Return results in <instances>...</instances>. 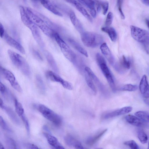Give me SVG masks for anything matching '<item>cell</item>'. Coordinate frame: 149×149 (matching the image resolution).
Segmentation results:
<instances>
[{
	"label": "cell",
	"mask_w": 149,
	"mask_h": 149,
	"mask_svg": "<svg viewBox=\"0 0 149 149\" xmlns=\"http://www.w3.org/2000/svg\"><path fill=\"white\" fill-rule=\"evenodd\" d=\"M5 31L4 27L1 24H0V34H1V37L3 38V37L5 34Z\"/></svg>",
	"instance_id": "obj_41"
},
{
	"label": "cell",
	"mask_w": 149,
	"mask_h": 149,
	"mask_svg": "<svg viewBox=\"0 0 149 149\" xmlns=\"http://www.w3.org/2000/svg\"><path fill=\"white\" fill-rule=\"evenodd\" d=\"M0 125H1V127L5 130L10 131L6 123L1 116L0 117Z\"/></svg>",
	"instance_id": "obj_39"
},
{
	"label": "cell",
	"mask_w": 149,
	"mask_h": 149,
	"mask_svg": "<svg viewBox=\"0 0 149 149\" xmlns=\"http://www.w3.org/2000/svg\"><path fill=\"white\" fill-rule=\"evenodd\" d=\"M5 148L4 147L3 145L1 143H0V149H5Z\"/></svg>",
	"instance_id": "obj_45"
},
{
	"label": "cell",
	"mask_w": 149,
	"mask_h": 149,
	"mask_svg": "<svg viewBox=\"0 0 149 149\" xmlns=\"http://www.w3.org/2000/svg\"><path fill=\"white\" fill-rule=\"evenodd\" d=\"M135 115L143 121H148V118L149 114L146 112L139 111L135 113Z\"/></svg>",
	"instance_id": "obj_28"
},
{
	"label": "cell",
	"mask_w": 149,
	"mask_h": 149,
	"mask_svg": "<svg viewBox=\"0 0 149 149\" xmlns=\"http://www.w3.org/2000/svg\"><path fill=\"white\" fill-rule=\"evenodd\" d=\"M143 2L144 4L148 5L149 4V0H143Z\"/></svg>",
	"instance_id": "obj_43"
},
{
	"label": "cell",
	"mask_w": 149,
	"mask_h": 149,
	"mask_svg": "<svg viewBox=\"0 0 149 149\" xmlns=\"http://www.w3.org/2000/svg\"><path fill=\"white\" fill-rule=\"evenodd\" d=\"M137 88L138 87L136 85L128 84L122 86L121 88V89L123 91H135Z\"/></svg>",
	"instance_id": "obj_33"
},
{
	"label": "cell",
	"mask_w": 149,
	"mask_h": 149,
	"mask_svg": "<svg viewBox=\"0 0 149 149\" xmlns=\"http://www.w3.org/2000/svg\"><path fill=\"white\" fill-rule=\"evenodd\" d=\"M41 4L45 8L55 15L60 17L62 16V14L55 8L49 1Z\"/></svg>",
	"instance_id": "obj_26"
},
{
	"label": "cell",
	"mask_w": 149,
	"mask_h": 149,
	"mask_svg": "<svg viewBox=\"0 0 149 149\" xmlns=\"http://www.w3.org/2000/svg\"><path fill=\"white\" fill-rule=\"evenodd\" d=\"M54 38L65 57L71 62H74L76 59V55L68 45L57 33H55Z\"/></svg>",
	"instance_id": "obj_6"
},
{
	"label": "cell",
	"mask_w": 149,
	"mask_h": 149,
	"mask_svg": "<svg viewBox=\"0 0 149 149\" xmlns=\"http://www.w3.org/2000/svg\"><path fill=\"white\" fill-rule=\"evenodd\" d=\"M46 76L51 80L60 83L65 88L70 90L73 89V86L71 83L63 79L55 72L48 71L46 72Z\"/></svg>",
	"instance_id": "obj_8"
},
{
	"label": "cell",
	"mask_w": 149,
	"mask_h": 149,
	"mask_svg": "<svg viewBox=\"0 0 149 149\" xmlns=\"http://www.w3.org/2000/svg\"><path fill=\"white\" fill-rule=\"evenodd\" d=\"M71 21L76 29L81 34L84 32L83 28L80 21L77 18L73 12H71L70 14Z\"/></svg>",
	"instance_id": "obj_19"
},
{
	"label": "cell",
	"mask_w": 149,
	"mask_h": 149,
	"mask_svg": "<svg viewBox=\"0 0 149 149\" xmlns=\"http://www.w3.org/2000/svg\"><path fill=\"white\" fill-rule=\"evenodd\" d=\"M44 135L49 143L52 146L57 149H64L65 148L59 142L58 139L50 134L44 133Z\"/></svg>",
	"instance_id": "obj_15"
},
{
	"label": "cell",
	"mask_w": 149,
	"mask_h": 149,
	"mask_svg": "<svg viewBox=\"0 0 149 149\" xmlns=\"http://www.w3.org/2000/svg\"><path fill=\"white\" fill-rule=\"evenodd\" d=\"M101 51L109 62L112 65H114L115 60L107 44H102L100 47Z\"/></svg>",
	"instance_id": "obj_14"
},
{
	"label": "cell",
	"mask_w": 149,
	"mask_h": 149,
	"mask_svg": "<svg viewBox=\"0 0 149 149\" xmlns=\"http://www.w3.org/2000/svg\"><path fill=\"white\" fill-rule=\"evenodd\" d=\"M125 119L130 124L137 127H141L143 125V121L136 116L128 115L126 116Z\"/></svg>",
	"instance_id": "obj_21"
},
{
	"label": "cell",
	"mask_w": 149,
	"mask_h": 149,
	"mask_svg": "<svg viewBox=\"0 0 149 149\" xmlns=\"http://www.w3.org/2000/svg\"><path fill=\"white\" fill-rule=\"evenodd\" d=\"M2 109H4L6 111L8 114L14 122H16V123H19L18 122L19 121V120L17 116L15 115V114L11 109L6 107L5 105L4 106Z\"/></svg>",
	"instance_id": "obj_27"
},
{
	"label": "cell",
	"mask_w": 149,
	"mask_h": 149,
	"mask_svg": "<svg viewBox=\"0 0 149 149\" xmlns=\"http://www.w3.org/2000/svg\"><path fill=\"white\" fill-rule=\"evenodd\" d=\"M124 145L129 146L131 148L133 149H138L139 146L136 143L134 140H131L125 141Z\"/></svg>",
	"instance_id": "obj_35"
},
{
	"label": "cell",
	"mask_w": 149,
	"mask_h": 149,
	"mask_svg": "<svg viewBox=\"0 0 149 149\" xmlns=\"http://www.w3.org/2000/svg\"><path fill=\"white\" fill-rule=\"evenodd\" d=\"M113 18V13L111 12H109L106 17L105 25L106 26L109 27L111 25Z\"/></svg>",
	"instance_id": "obj_36"
},
{
	"label": "cell",
	"mask_w": 149,
	"mask_h": 149,
	"mask_svg": "<svg viewBox=\"0 0 149 149\" xmlns=\"http://www.w3.org/2000/svg\"><path fill=\"white\" fill-rule=\"evenodd\" d=\"M68 41L72 46L78 51L86 57H88L87 52L76 42L71 39H69Z\"/></svg>",
	"instance_id": "obj_24"
},
{
	"label": "cell",
	"mask_w": 149,
	"mask_h": 149,
	"mask_svg": "<svg viewBox=\"0 0 149 149\" xmlns=\"http://www.w3.org/2000/svg\"><path fill=\"white\" fill-rule=\"evenodd\" d=\"M123 2V0H117V5L121 18L123 19H125V17L123 12L122 8Z\"/></svg>",
	"instance_id": "obj_37"
},
{
	"label": "cell",
	"mask_w": 149,
	"mask_h": 149,
	"mask_svg": "<svg viewBox=\"0 0 149 149\" xmlns=\"http://www.w3.org/2000/svg\"><path fill=\"white\" fill-rule=\"evenodd\" d=\"M107 129H105L95 136L89 138L87 141V143L90 146H92L96 143L107 131Z\"/></svg>",
	"instance_id": "obj_25"
},
{
	"label": "cell",
	"mask_w": 149,
	"mask_h": 149,
	"mask_svg": "<svg viewBox=\"0 0 149 149\" xmlns=\"http://www.w3.org/2000/svg\"><path fill=\"white\" fill-rule=\"evenodd\" d=\"M120 64L121 67L124 69H128L130 68V62L124 55L122 56L120 60Z\"/></svg>",
	"instance_id": "obj_31"
},
{
	"label": "cell",
	"mask_w": 149,
	"mask_h": 149,
	"mask_svg": "<svg viewBox=\"0 0 149 149\" xmlns=\"http://www.w3.org/2000/svg\"><path fill=\"white\" fill-rule=\"evenodd\" d=\"M3 38L9 45L17 50L22 54H25L26 53L25 50L22 46L7 34L5 33Z\"/></svg>",
	"instance_id": "obj_12"
},
{
	"label": "cell",
	"mask_w": 149,
	"mask_h": 149,
	"mask_svg": "<svg viewBox=\"0 0 149 149\" xmlns=\"http://www.w3.org/2000/svg\"></svg>",
	"instance_id": "obj_50"
},
{
	"label": "cell",
	"mask_w": 149,
	"mask_h": 149,
	"mask_svg": "<svg viewBox=\"0 0 149 149\" xmlns=\"http://www.w3.org/2000/svg\"><path fill=\"white\" fill-rule=\"evenodd\" d=\"M130 28L132 38L142 44L147 50L149 47V33L144 30L133 26H131Z\"/></svg>",
	"instance_id": "obj_4"
},
{
	"label": "cell",
	"mask_w": 149,
	"mask_h": 149,
	"mask_svg": "<svg viewBox=\"0 0 149 149\" xmlns=\"http://www.w3.org/2000/svg\"><path fill=\"white\" fill-rule=\"evenodd\" d=\"M66 143L69 146H72L76 149H83L81 143L70 135H67L64 138Z\"/></svg>",
	"instance_id": "obj_17"
},
{
	"label": "cell",
	"mask_w": 149,
	"mask_h": 149,
	"mask_svg": "<svg viewBox=\"0 0 149 149\" xmlns=\"http://www.w3.org/2000/svg\"><path fill=\"white\" fill-rule=\"evenodd\" d=\"M148 121L149 122V116H148Z\"/></svg>",
	"instance_id": "obj_47"
},
{
	"label": "cell",
	"mask_w": 149,
	"mask_h": 149,
	"mask_svg": "<svg viewBox=\"0 0 149 149\" xmlns=\"http://www.w3.org/2000/svg\"><path fill=\"white\" fill-rule=\"evenodd\" d=\"M1 73L3 77L10 83L12 87L17 91L21 93L22 89L16 80L14 75L8 70L1 66Z\"/></svg>",
	"instance_id": "obj_7"
},
{
	"label": "cell",
	"mask_w": 149,
	"mask_h": 149,
	"mask_svg": "<svg viewBox=\"0 0 149 149\" xmlns=\"http://www.w3.org/2000/svg\"><path fill=\"white\" fill-rule=\"evenodd\" d=\"M100 5L102 9L103 14L105 15L107 14L108 10L109 3L107 2H100Z\"/></svg>",
	"instance_id": "obj_38"
},
{
	"label": "cell",
	"mask_w": 149,
	"mask_h": 149,
	"mask_svg": "<svg viewBox=\"0 0 149 149\" xmlns=\"http://www.w3.org/2000/svg\"><path fill=\"white\" fill-rule=\"evenodd\" d=\"M26 147L29 149H39V148L36 145L32 143H28L26 144Z\"/></svg>",
	"instance_id": "obj_42"
},
{
	"label": "cell",
	"mask_w": 149,
	"mask_h": 149,
	"mask_svg": "<svg viewBox=\"0 0 149 149\" xmlns=\"http://www.w3.org/2000/svg\"><path fill=\"white\" fill-rule=\"evenodd\" d=\"M102 31L107 33L111 41L113 42L116 41L117 38V35L115 30L113 27L105 26L102 27Z\"/></svg>",
	"instance_id": "obj_23"
},
{
	"label": "cell",
	"mask_w": 149,
	"mask_h": 149,
	"mask_svg": "<svg viewBox=\"0 0 149 149\" xmlns=\"http://www.w3.org/2000/svg\"><path fill=\"white\" fill-rule=\"evenodd\" d=\"M26 12L28 17L32 22L40 28L46 35L51 38H54L56 32L47 26L41 19L31 10L28 9Z\"/></svg>",
	"instance_id": "obj_2"
},
{
	"label": "cell",
	"mask_w": 149,
	"mask_h": 149,
	"mask_svg": "<svg viewBox=\"0 0 149 149\" xmlns=\"http://www.w3.org/2000/svg\"><path fill=\"white\" fill-rule=\"evenodd\" d=\"M132 110V108L130 106L123 107L105 114L104 116V118L105 119L111 118L128 113L130 112Z\"/></svg>",
	"instance_id": "obj_13"
},
{
	"label": "cell",
	"mask_w": 149,
	"mask_h": 149,
	"mask_svg": "<svg viewBox=\"0 0 149 149\" xmlns=\"http://www.w3.org/2000/svg\"><path fill=\"white\" fill-rule=\"evenodd\" d=\"M35 1H40L41 3L43 2L46 1H48V0H35Z\"/></svg>",
	"instance_id": "obj_46"
},
{
	"label": "cell",
	"mask_w": 149,
	"mask_h": 149,
	"mask_svg": "<svg viewBox=\"0 0 149 149\" xmlns=\"http://www.w3.org/2000/svg\"><path fill=\"white\" fill-rule=\"evenodd\" d=\"M85 80L88 86L95 93H96V89L92 79L87 75H85Z\"/></svg>",
	"instance_id": "obj_32"
},
{
	"label": "cell",
	"mask_w": 149,
	"mask_h": 149,
	"mask_svg": "<svg viewBox=\"0 0 149 149\" xmlns=\"http://www.w3.org/2000/svg\"><path fill=\"white\" fill-rule=\"evenodd\" d=\"M137 136L141 143L145 144L147 142L148 139L147 135L143 130H139L138 131Z\"/></svg>",
	"instance_id": "obj_30"
},
{
	"label": "cell",
	"mask_w": 149,
	"mask_h": 149,
	"mask_svg": "<svg viewBox=\"0 0 149 149\" xmlns=\"http://www.w3.org/2000/svg\"><path fill=\"white\" fill-rule=\"evenodd\" d=\"M82 42L86 46L89 48H95L102 44L103 41V37L96 33L85 32L81 34Z\"/></svg>",
	"instance_id": "obj_3"
},
{
	"label": "cell",
	"mask_w": 149,
	"mask_h": 149,
	"mask_svg": "<svg viewBox=\"0 0 149 149\" xmlns=\"http://www.w3.org/2000/svg\"><path fill=\"white\" fill-rule=\"evenodd\" d=\"M149 5V4H148Z\"/></svg>",
	"instance_id": "obj_49"
},
{
	"label": "cell",
	"mask_w": 149,
	"mask_h": 149,
	"mask_svg": "<svg viewBox=\"0 0 149 149\" xmlns=\"http://www.w3.org/2000/svg\"><path fill=\"white\" fill-rule=\"evenodd\" d=\"M103 74L106 78L110 87L113 91L116 90V87L113 76L107 66L106 62L99 64Z\"/></svg>",
	"instance_id": "obj_10"
},
{
	"label": "cell",
	"mask_w": 149,
	"mask_h": 149,
	"mask_svg": "<svg viewBox=\"0 0 149 149\" xmlns=\"http://www.w3.org/2000/svg\"><path fill=\"white\" fill-rule=\"evenodd\" d=\"M146 22L148 28L149 29V20L148 19H146Z\"/></svg>",
	"instance_id": "obj_44"
},
{
	"label": "cell",
	"mask_w": 149,
	"mask_h": 149,
	"mask_svg": "<svg viewBox=\"0 0 149 149\" xmlns=\"http://www.w3.org/2000/svg\"><path fill=\"white\" fill-rule=\"evenodd\" d=\"M148 149H149V142L148 144Z\"/></svg>",
	"instance_id": "obj_48"
},
{
	"label": "cell",
	"mask_w": 149,
	"mask_h": 149,
	"mask_svg": "<svg viewBox=\"0 0 149 149\" xmlns=\"http://www.w3.org/2000/svg\"><path fill=\"white\" fill-rule=\"evenodd\" d=\"M44 53L48 62L50 66L55 72L58 73V68L52 55L50 53L47 51H45Z\"/></svg>",
	"instance_id": "obj_20"
},
{
	"label": "cell",
	"mask_w": 149,
	"mask_h": 149,
	"mask_svg": "<svg viewBox=\"0 0 149 149\" xmlns=\"http://www.w3.org/2000/svg\"><path fill=\"white\" fill-rule=\"evenodd\" d=\"M139 88L140 91L143 97L146 99L149 98V84L146 75H144L141 78Z\"/></svg>",
	"instance_id": "obj_11"
},
{
	"label": "cell",
	"mask_w": 149,
	"mask_h": 149,
	"mask_svg": "<svg viewBox=\"0 0 149 149\" xmlns=\"http://www.w3.org/2000/svg\"><path fill=\"white\" fill-rule=\"evenodd\" d=\"M7 90V88L6 86L1 82L0 83V91H1V93L4 94Z\"/></svg>",
	"instance_id": "obj_40"
},
{
	"label": "cell",
	"mask_w": 149,
	"mask_h": 149,
	"mask_svg": "<svg viewBox=\"0 0 149 149\" xmlns=\"http://www.w3.org/2000/svg\"><path fill=\"white\" fill-rule=\"evenodd\" d=\"M31 31L33 37L39 46L42 49L44 47V43L42 40L38 26L31 21L26 26Z\"/></svg>",
	"instance_id": "obj_9"
},
{
	"label": "cell",
	"mask_w": 149,
	"mask_h": 149,
	"mask_svg": "<svg viewBox=\"0 0 149 149\" xmlns=\"http://www.w3.org/2000/svg\"><path fill=\"white\" fill-rule=\"evenodd\" d=\"M8 53L14 65L25 75L30 76L31 75L30 68L24 58L19 54L10 50H8Z\"/></svg>",
	"instance_id": "obj_1"
},
{
	"label": "cell",
	"mask_w": 149,
	"mask_h": 149,
	"mask_svg": "<svg viewBox=\"0 0 149 149\" xmlns=\"http://www.w3.org/2000/svg\"><path fill=\"white\" fill-rule=\"evenodd\" d=\"M15 110L17 114L23 122L27 119L25 114L24 110L22 104L17 99L15 100Z\"/></svg>",
	"instance_id": "obj_22"
},
{
	"label": "cell",
	"mask_w": 149,
	"mask_h": 149,
	"mask_svg": "<svg viewBox=\"0 0 149 149\" xmlns=\"http://www.w3.org/2000/svg\"><path fill=\"white\" fill-rule=\"evenodd\" d=\"M70 3L74 5L77 10L88 20L91 22H92L93 20L91 16L80 3L76 0H72Z\"/></svg>",
	"instance_id": "obj_16"
},
{
	"label": "cell",
	"mask_w": 149,
	"mask_h": 149,
	"mask_svg": "<svg viewBox=\"0 0 149 149\" xmlns=\"http://www.w3.org/2000/svg\"><path fill=\"white\" fill-rule=\"evenodd\" d=\"M38 110L46 119L57 126L60 125L62 119L60 116L44 105L40 104L38 107Z\"/></svg>",
	"instance_id": "obj_5"
},
{
	"label": "cell",
	"mask_w": 149,
	"mask_h": 149,
	"mask_svg": "<svg viewBox=\"0 0 149 149\" xmlns=\"http://www.w3.org/2000/svg\"><path fill=\"white\" fill-rule=\"evenodd\" d=\"M36 82L39 89L42 92H44L45 90V86L42 79L40 76H36Z\"/></svg>",
	"instance_id": "obj_29"
},
{
	"label": "cell",
	"mask_w": 149,
	"mask_h": 149,
	"mask_svg": "<svg viewBox=\"0 0 149 149\" xmlns=\"http://www.w3.org/2000/svg\"><path fill=\"white\" fill-rule=\"evenodd\" d=\"M85 70L87 74L92 79L96 84L97 85L99 88L100 89L101 91L103 93L105 92V89L104 86L100 82L97 76L89 67H86L85 68Z\"/></svg>",
	"instance_id": "obj_18"
},
{
	"label": "cell",
	"mask_w": 149,
	"mask_h": 149,
	"mask_svg": "<svg viewBox=\"0 0 149 149\" xmlns=\"http://www.w3.org/2000/svg\"><path fill=\"white\" fill-rule=\"evenodd\" d=\"M31 53L35 59L40 61H42L43 59L39 52L34 48L31 49Z\"/></svg>",
	"instance_id": "obj_34"
}]
</instances>
